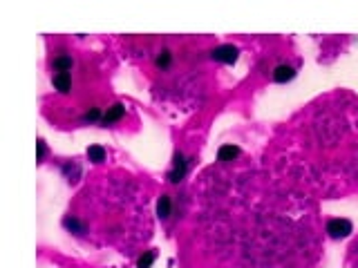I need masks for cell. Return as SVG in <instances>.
Returning <instances> with one entry per match:
<instances>
[{"label":"cell","mask_w":358,"mask_h":268,"mask_svg":"<svg viewBox=\"0 0 358 268\" xmlns=\"http://www.w3.org/2000/svg\"><path fill=\"white\" fill-rule=\"evenodd\" d=\"M351 232H354V226L349 219H329L327 222V234L331 239H345Z\"/></svg>","instance_id":"1"},{"label":"cell","mask_w":358,"mask_h":268,"mask_svg":"<svg viewBox=\"0 0 358 268\" xmlns=\"http://www.w3.org/2000/svg\"><path fill=\"white\" fill-rule=\"evenodd\" d=\"M186 172H188V161H186V156L181 154V152H177V154H175V166L168 174L170 184H179V181L186 176Z\"/></svg>","instance_id":"3"},{"label":"cell","mask_w":358,"mask_h":268,"mask_svg":"<svg viewBox=\"0 0 358 268\" xmlns=\"http://www.w3.org/2000/svg\"><path fill=\"white\" fill-rule=\"evenodd\" d=\"M63 226L70 228V230H74L76 234H83L85 232V226H83V224H79V219H76V217H65L63 219Z\"/></svg>","instance_id":"12"},{"label":"cell","mask_w":358,"mask_h":268,"mask_svg":"<svg viewBox=\"0 0 358 268\" xmlns=\"http://www.w3.org/2000/svg\"><path fill=\"white\" fill-rule=\"evenodd\" d=\"M152 264H155V252H143L137 260V268H150Z\"/></svg>","instance_id":"13"},{"label":"cell","mask_w":358,"mask_h":268,"mask_svg":"<svg viewBox=\"0 0 358 268\" xmlns=\"http://www.w3.org/2000/svg\"><path fill=\"white\" fill-rule=\"evenodd\" d=\"M170 197L168 194H161V199H159V204H157V214H159L161 219H168L170 217Z\"/></svg>","instance_id":"8"},{"label":"cell","mask_w":358,"mask_h":268,"mask_svg":"<svg viewBox=\"0 0 358 268\" xmlns=\"http://www.w3.org/2000/svg\"><path fill=\"white\" fill-rule=\"evenodd\" d=\"M88 159L94 161V164H101V161H106V150H103L101 146H90L88 148Z\"/></svg>","instance_id":"11"},{"label":"cell","mask_w":358,"mask_h":268,"mask_svg":"<svg viewBox=\"0 0 358 268\" xmlns=\"http://www.w3.org/2000/svg\"><path fill=\"white\" fill-rule=\"evenodd\" d=\"M54 88L59 90L61 94H68L72 90V76L70 72H59V74L54 76Z\"/></svg>","instance_id":"6"},{"label":"cell","mask_w":358,"mask_h":268,"mask_svg":"<svg viewBox=\"0 0 358 268\" xmlns=\"http://www.w3.org/2000/svg\"><path fill=\"white\" fill-rule=\"evenodd\" d=\"M170 63H173V54H170L168 50H161L159 54H157V58H155V65L159 67V70H168Z\"/></svg>","instance_id":"10"},{"label":"cell","mask_w":358,"mask_h":268,"mask_svg":"<svg viewBox=\"0 0 358 268\" xmlns=\"http://www.w3.org/2000/svg\"><path fill=\"white\" fill-rule=\"evenodd\" d=\"M123 114H126V105H123V103H114L112 108H108V112L103 114L101 126H112V123L121 121Z\"/></svg>","instance_id":"4"},{"label":"cell","mask_w":358,"mask_h":268,"mask_svg":"<svg viewBox=\"0 0 358 268\" xmlns=\"http://www.w3.org/2000/svg\"><path fill=\"white\" fill-rule=\"evenodd\" d=\"M36 148H38V152H36V161L41 164L43 156H45V141H38V143H36Z\"/></svg>","instance_id":"15"},{"label":"cell","mask_w":358,"mask_h":268,"mask_svg":"<svg viewBox=\"0 0 358 268\" xmlns=\"http://www.w3.org/2000/svg\"><path fill=\"white\" fill-rule=\"evenodd\" d=\"M72 65H74L72 63V56H68V54H61L54 58V70L56 72H70Z\"/></svg>","instance_id":"9"},{"label":"cell","mask_w":358,"mask_h":268,"mask_svg":"<svg viewBox=\"0 0 358 268\" xmlns=\"http://www.w3.org/2000/svg\"><path fill=\"white\" fill-rule=\"evenodd\" d=\"M211 58L217 63H226V65H235L240 58V50L235 45H219L211 52Z\"/></svg>","instance_id":"2"},{"label":"cell","mask_w":358,"mask_h":268,"mask_svg":"<svg viewBox=\"0 0 358 268\" xmlns=\"http://www.w3.org/2000/svg\"><path fill=\"white\" fill-rule=\"evenodd\" d=\"M101 110H99V108H92V110H90V112H85V116H83V121H90V123H92V121H101Z\"/></svg>","instance_id":"14"},{"label":"cell","mask_w":358,"mask_h":268,"mask_svg":"<svg viewBox=\"0 0 358 268\" xmlns=\"http://www.w3.org/2000/svg\"><path fill=\"white\" fill-rule=\"evenodd\" d=\"M293 78H295V70L291 65L282 63V65H278L273 70V80L275 83H286V80H293Z\"/></svg>","instance_id":"5"},{"label":"cell","mask_w":358,"mask_h":268,"mask_svg":"<svg viewBox=\"0 0 358 268\" xmlns=\"http://www.w3.org/2000/svg\"><path fill=\"white\" fill-rule=\"evenodd\" d=\"M240 156V148L235 146H222L217 150V161H222V164H228V161L237 159Z\"/></svg>","instance_id":"7"}]
</instances>
